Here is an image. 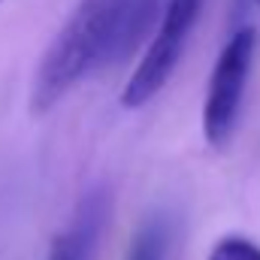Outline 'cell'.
Segmentation results:
<instances>
[{
    "instance_id": "cell-6",
    "label": "cell",
    "mask_w": 260,
    "mask_h": 260,
    "mask_svg": "<svg viewBox=\"0 0 260 260\" xmlns=\"http://www.w3.org/2000/svg\"><path fill=\"white\" fill-rule=\"evenodd\" d=\"M170 239H173V224L164 212H157L136 230V236L127 245L124 260H167Z\"/></svg>"
},
{
    "instance_id": "cell-5",
    "label": "cell",
    "mask_w": 260,
    "mask_h": 260,
    "mask_svg": "<svg viewBox=\"0 0 260 260\" xmlns=\"http://www.w3.org/2000/svg\"><path fill=\"white\" fill-rule=\"evenodd\" d=\"M167 0H127L124 12L118 18L115 27V40H112V52H109V64L112 61H124L130 52L139 46V40L154 27V15L164 12Z\"/></svg>"
},
{
    "instance_id": "cell-8",
    "label": "cell",
    "mask_w": 260,
    "mask_h": 260,
    "mask_svg": "<svg viewBox=\"0 0 260 260\" xmlns=\"http://www.w3.org/2000/svg\"><path fill=\"white\" fill-rule=\"evenodd\" d=\"M254 3H257V12H260V0H254Z\"/></svg>"
},
{
    "instance_id": "cell-4",
    "label": "cell",
    "mask_w": 260,
    "mask_h": 260,
    "mask_svg": "<svg viewBox=\"0 0 260 260\" xmlns=\"http://www.w3.org/2000/svg\"><path fill=\"white\" fill-rule=\"evenodd\" d=\"M109 212H112L109 188H103V185L91 188L76 203L67 227L52 239L46 260H94L100 236L109 224Z\"/></svg>"
},
{
    "instance_id": "cell-2",
    "label": "cell",
    "mask_w": 260,
    "mask_h": 260,
    "mask_svg": "<svg viewBox=\"0 0 260 260\" xmlns=\"http://www.w3.org/2000/svg\"><path fill=\"white\" fill-rule=\"evenodd\" d=\"M254 46L257 34L251 27H239L221 49L212 67L206 103H203V136L215 151H224L239 124L248 76L254 67Z\"/></svg>"
},
{
    "instance_id": "cell-7",
    "label": "cell",
    "mask_w": 260,
    "mask_h": 260,
    "mask_svg": "<svg viewBox=\"0 0 260 260\" xmlns=\"http://www.w3.org/2000/svg\"><path fill=\"white\" fill-rule=\"evenodd\" d=\"M209 260H260V245L248 236H224L209 251Z\"/></svg>"
},
{
    "instance_id": "cell-1",
    "label": "cell",
    "mask_w": 260,
    "mask_h": 260,
    "mask_svg": "<svg viewBox=\"0 0 260 260\" xmlns=\"http://www.w3.org/2000/svg\"><path fill=\"white\" fill-rule=\"evenodd\" d=\"M127 0H79L64 27L49 43L34 73L30 112L43 115L97 67L109 64L118 18Z\"/></svg>"
},
{
    "instance_id": "cell-3",
    "label": "cell",
    "mask_w": 260,
    "mask_h": 260,
    "mask_svg": "<svg viewBox=\"0 0 260 260\" xmlns=\"http://www.w3.org/2000/svg\"><path fill=\"white\" fill-rule=\"evenodd\" d=\"M206 0H167L160 12V24L154 30V40L148 43L142 61L130 73L127 85L121 88V106L124 109H139L145 106L154 94L164 91L170 82L173 70L179 67L185 46L191 40V30L200 21Z\"/></svg>"
}]
</instances>
